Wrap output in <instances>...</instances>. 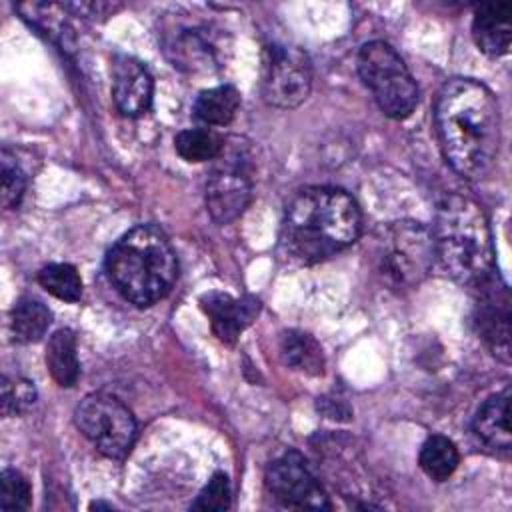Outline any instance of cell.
<instances>
[{
  "label": "cell",
  "instance_id": "obj_1",
  "mask_svg": "<svg viewBox=\"0 0 512 512\" xmlns=\"http://www.w3.org/2000/svg\"><path fill=\"white\" fill-rule=\"evenodd\" d=\"M434 120L448 164L466 180L484 178L500 148V108L492 90L472 78L444 82Z\"/></svg>",
  "mask_w": 512,
  "mask_h": 512
},
{
  "label": "cell",
  "instance_id": "obj_2",
  "mask_svg": "<svg viewBox=\"0 0 512 512\" xmlns=\"http://www.w3.org/2000/svg\"><path fill=\"white\" fill-rule=\"evenodd\" d=\"M362 230L356 200L334 186L298 190L284 212L280 244L302 264L324 260L354 244Z\"/></svg>",
  "mask_w": 512,
  "mask_h": 512
},
{
  "label": "cell",
  "instance_id": "obj_3",
  "mask_svg": "<svg viewBox=\"0 0 512 512\" xmlns=\"http://www.w3.org/2000/svg\"><path fill=\"white\" fill-rule=\"evenodd\" d=\"M106 274L122 298L146 308L170 294L178 278V258L158 226L138 224L108 250Z\"/></svg>",
  "mask_w": 512,
  "mask_h": 512
},
{
  "label": "cell",
  "instance_id": "obj_4",
  "mask_svg": "<svg viewBox=\"0 0 512 512\" xmlns=\"http://www.w3.org/2000/svg\"><path fill=\"white\" fill-rule=\"evenodd\" d=\"M432 238L436 260L452 280L476 288L496 274L490 224L472 198L446 196L438 206Z\"/></svg>",
  "mask_w": 512,
  "mask_h": 512
},
{
  "label": "cell",
  "instance_id": "obj_5",
  "mask_svg": "<svg viewBox=\"0 0 512 512\" xmlns=\"http://www.w3.org/2000/svg\"><path fill=\"white\" fill-rule=\"evenodd\" d=\"M356 66L360 80L386 116L402 120L414 112L420 98L418 84L390 44L384 40L362 44Z\"/></svg>",
  "mask_w": 512,
  "mask_h": 512
},
{
  "label": "cell",
  "instance_id": "obj_6",
  "mask_svg": "<svg viewBox=\"0 0 512 512\" xmlns=\"http://www.w3.org/2000/svg\"><path fill=\"white\" fill-rule=\"evenodd\" d=\"M434 260L432 232L420 222H392L378 236V272L392 288H410L418 284L428 276Z\"/></svg>",
  "mask_w": 512,
  "mask_h": 512
},
{
  "label": "cell",
  "instance_id": "obj_7",
  "mask_svg": "<svg viewBox=\"0 0 512 512\" xmlns=\"http://www.w3.org/2000/svg\"><path fill=\"white\" fill-rule=\"evenodd\" d=\"M74 424L92 446L112 460H122L136 440L132 412L112 394L92 392L74 410Z\"/></svg>",
  "mask_w": 512,
  "mask_h": 512
},
{
  "label": "cell",
  "instance_id": "obj_8",
  "mask_svg": "<svg viewBox=\"0 0 512 512\" xmlns=\"http://www.w3.org/2000/svg\"><path fill=\"white\" fill-rule=\"evenodd\" d=\"M312 90V64L304 50L268 44L262 52L260 92L266 104L282 110L300 106Z\"/></svg>",
  "mask_w": 512,
  "mask_h": 512
},
{
  "label": "cell",
  "instance_id": "obj_9",
  "mask_svg": "<svg viewBox=\"0 0 512 512\" xmlns=\"http://www.w3.org/2000/svg\"><path fill=\"white\" fill-rule=\"evenodd\" d=\"M206 182V210L216 224L234 222L252 200V180L244 154L236 148L234 152H222L214 158Z\"/></svg>",
  "mask_w": 512,
  "mask_h": 512
},
{
  "label": "cell",
  "instance_id": "obj_10",
  "mask_svg": "<svg viewBox=\"0 0 512 512\" xmlns=\"http://www.w3.org/2000/svg\"><path fill=\"white\" fill-rule=\"evenodd\" d=\"M264 482L274 500L284 508L330 510L324 488L298 450H286L274 458L266 468Z\"/></svg>",
  "mask_w": 512,
  "mask_h": 512
},
{
  "label": "cell",
  "instance_id": "obj_11",
  "mask_svg": "<svg viewBox=\"0 0 512 512\" xmlns=\"http://www.w3.org/2000/svg\"><path fill=\"white\" fill-rule=\"evenodd\" d=\"M478 288L474 324L488 350L502 362H510V296L506 284L492 274Z\"/></svg>",
  "mask_w": 512,
  "mask_h": 512
},
{
  "label": "cell",
  "instance_id": "obj_12",
  "mask_svg": "<svg viewBox=\"0 0 512 512\" xmlns=\"http://www.w3.org/2000/svg\"><path fill=\"white\" fill-rule=\"evenodd\" d=\"M152 94L154 82L148 68L128 54H116L112 60V100L118 112L130 118L148 112Z\"/></svg>",
  "mask_w": 512,
  "mask_h": 512
},
{
  "label": "cell",
  "instance_id": "obj_13",
  "mask_svg": "<svg viewBox=\"0 0 512 512\" xmlns=\"http://www.w3.org/2000/svg\"><path fill=\"white\" fill-rule=\"evenodd\" d=\"M200 308L210 320L212 332L224 344H234L246 326L258 316L260 302L252 296L236 298L228 292L210 290L200 296Z\"/></svg>",
  "mask_w": 512,
  "mask_h": 512
},
{
  "label": "cell",
  "instance_id": "obj_14",
  "mask_svg": "<svg viewBox=\"0 0 512 512\" xmlns=\"http://www.w3.org/2000/svg\"><path fill=\"white\" fill-rule=\"evenodd\" d=\"M166 54L182 70H206L218 62V48L206 24H182L164 36Z\"/></svg>",
  "mask_w": 512,
  "mask_h": 512
},
{
  "label": "cell",
  "instance_id": "obj_15",
  "mask_svg": "<svg viewBox=\"0 0 512 512\" xmlns=\"http://www.w3.org/2000/svg\"><path fill=\"white\" fill-rule=\"evenodd\" d=\"M472 38L480 52L490 58L508 54L512 40V4L486 2L474 8Z\"/></svg>",
  "mask_w": 512,
  "mask_h": 512
},
{
  "label": "cell",
  "instance_id": "obj_16",
  "mask_svg": "<svg viewBox=\"0 0 512 512\" xmlns=\"http://www.w3.org/2000/svg\"><path fill=\"white\" fill-rule=\"evenodd\" d=\"M474 434L488 444L490 448L510 450L512 432H510V388L492 394L478 408L474 416Z\"/></svg>",
  "mask_w": 512,
  "mask_h": 512
},
{
  "label": "cell",
  "instance_id": "obj_17",
  "mask_svg": "<svg viewBox=\"0 0 512 512\" xmlns=\"http://www.w3.org/2000/svg\"><path fill=\"white\" fill-rule=\"evenodd\" d=\"M280 358L282 362L306 376L324 374V352L314 336L302 330H286L280 336Z\"/></svg>",
  "mask_w": 512,
  "mask_h": 512
},
{
  "label": "cell",
  "instance_id": "obj_18",
  "mask_svg": "<svg viewBox=\"0 0 512 512\" xmlns=\"http://www.w3.org/2000/svg\"><path fill=\"white\" fill-rule=\"evenodd\" d=\"M46 366L50 376L62 388H72L80 376L76 336L70 328L56 330L46 344Z\"/></svg>",
  "mask_w": 512,
  "mask_h": 512
},
{
  "label": "cell",
  "instance_id": "obj_19",
  "mask_svg": "<svg viewBox=\"0 0 512 512\" xmlns=\"http://www.w3.org/2000/svg\"><path fill=\"white\" fill-rule=\"evenodd\" d=\"M240 108V92L232 84L202 90L194 100V116L208 126H226Z\"/></svg>",
  "mask_w": 512,
  "mask_h": 512
},
{
  "label": "cell",
  "instance_id": "obj_20",
  "mask_svg": "<svg viewBox=\"0 0 512 512\" xmlns=\"http://www.w3.org/2000/svg\"><path fill=\"white\" fill-rule=\"evenodd\" d=\"M50 324H52L50 308L44 302L30 296L20 298L10 312L12 334L22 344L38 342L46 334Z\"/></svg>",
  "mask_w": 512,
  "mask_h": 512
},
{
  "label": "cell",
  "instance_id": "obj_21",
  "mask_svg": "<svg viewBox=\"0 0 512 512\" xmlns=\"http://www.w3.org/2000/svg\"><path fill=\"white\" fill-rule=\"evenodd\" d=\"M458 462L460 454L456 444L442 434L428 436L418 454V464L422 472L434 482L448 480L458 468Z\"/></svg>",
  "mask_w": 512,
  "mask_h": 512
},
{
  "label": "cell",
  "instance_id": "obj_22",
  "mask_svg": "<svg viewBox=\"0 0 512 512\" xmlns=\"http://www.w3.org/2000/svg\"><path fill=\"white\" fill-rule=\"evenodd\" d=\"M174 148L182 160L198 164L214 160L222 152L224 140L210 128H186L176 134Z\"/></svg>",
  "mask_w": 512,
  "mask_h": 512
},
{
  "label": "cell",
  "instance_id": "obj_23",
  "mask_svg": "<svg viewBox=\"0 0 512 512\" xmlns=\"http://www.w3.org/2000/svg\"><path fill=\"white\" fill-rule=\"evenodd\" d=\"M38 284L58 300L78 302L82 298V278L72 264L56 262L38 272Z\"/></svg>",
  "mask_w": 512,
  "mask_h": 512
},
{
  "label": "cell",
  "instance_id": "obj_24",
  "mask_svg": "<svg viewBox=\"0 0 512 512\" xmlns=\"http://www.w3.org/2000/svg\"><path fill=\"white\" fill-rule=\"evenodd\" d=\"M36 402V388L22 376L2 378V414L6 418L28 412Z\"/></svg>",
  "mask_w": 512,
  "mask_h": 512
},
{
  "label": "cell",
  "instance_id": "obj_25",
  "mask_svg": "<svg viewBox=\"0 0 512 512\" xmlns=\"http://www.w3.org/2000/svg\"><path fill=\"white\" fill-rule=\"evenodd\" d=\"M32 500L28 480L14 468H4L0 476V510H26Z\"/></svg>",
  "mask_w": 512,
  "mask_h": 512
},
{
  "label": "cell",
  "instance_id": "obj_26",
  "mask_svg": "<svg viewBox=\"0 0 512 512\" xmlns=\"http://www.w3.org/2000/svg\"><path fill=\"white\" fill-rule=\"evenodd\" d=\"M0 164H2V204L4 208H14L20 204L24 196L26 174L8 148L2 150Z\"/></svg>",
  "mask_w": 512,
  "mask_h": 512
},
{
  "label": "cell",
  "instance_id": "obj_27",
  "mask_svg": "<svg viewBox=\"0 0 512 512\" xmlns=\"http://www.w3.org/2000/svg\"><path fill=\"white\" fill-rule=\"evenodd\" d=\"M230 480L224 472H214L208 484L198 492L196 500L190 504L192 510L224 512L230 508Z\"/></svg>",
  "mask_w": 512,
  "mask_h": 512
},
{
  "label": "cell",
  "instance_id": "obj_28",
  "mask_svg": "<svg viewBox=\"0 0 512 512\" xmlns=\"http://www.w3.org/2000/svg\"><path fill=\"white\" fill-rule=\"evenodd\" d=\"M64 8L74 10L78 16H84V18H96V16H110L120 6L108 4V2H80V4H66Z\"/></svg>",
  "mask_w": 512,
  "mask_h": 512
},
{
  "label": "cell",
  "instance_id": "obj_29",
  "mask_svg": "<svg viewBox=\"0 0 512 512\" xmlns=\"http://www.w3.org/2000/svg\"><path fill=\"white\" fill-rule=\"evenodd\" d=\"M90 508H92V510H94V508H96V510H100V508L112 510V504H104V502H92V504H90Z\"/></svg>",
  "mask_w": 512,
  "mask_h": 512
}]
</instances>
